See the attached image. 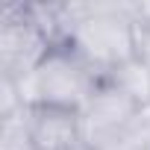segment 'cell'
Masks as SVG:
<instances>
[{
	"instance_id": "cell-9",
	"label": "cell",
	"mask_w": 150,
	"mask_h": 150,
	"mask_svg": "<svg viewBox=\"0 0 150 150\" xmlns=\"http://www.w3.org/2000/svg\"><path fill=\"white\" fill-rule=\"evenodd\" d=\"M21 109H27L24 94H21V86L15 80L0 77V118H9V115H15Z\"/></svg>"
},
{
	"instance_id": "cell-10",
	"label": "cell",
	"mask_w": 150,
	"mask_h": 150,
	"mask_svg": "<svg viewBox=\"0 0 150 150\" xmlns=\"http://www.w3.org/2000/svg\"><path fill=\"white\" fill-rule=\"evenodd\" d=\"M77 150H94V147H88V144H80V147H77Z\"/></svg>"
},
{
	"instance_id": "cell-11",
	"label": "cell",
	"mask_w": 150,
	"mask_h": 150,
	"mask_svg": "<svg viewBox=\"0 0 150 150\" xmlns=\"http://www.w3.org/2000/svg\"><path fill=\"white\" fill-rule=\"evenodd\" d=\"M141 62H144V59H141ZM147 68H150V62H147Z\"/></svg>"
},
{
	"instance_id": "cell-3",
	"label": "cell",
	"mask_w": 150,
	"mask_h": 150,
	"mask_svg": "<svg viewBox=\"0 0 150 150\" xmlns=\"http://www.w3.org/2000/svg\"><path fill=\"white\" fill-rule=\"evenodd\" d=\"M53 50L50 38L30 18L27 3H12L0 18V77L24 83Z\"/></svg>"
},
{
	"instance_id": "cell-7",
	"label": "cell",
	"mask_w": 150,
	"mask_h": 150,
	"mask_svg": "<svg viewBox=\"0 0 150 150\" xmlns=\"http://www.w3.org/2000/svg\"><path fill=\"white\" fill-rule=\"evenodd\" d=\"M94 150H150V106H141L118 135Z\"/></svg>"
},
{
	"instance_id": "cell-8",
	"label": "cell",
	"mask_w": 150,
	"mask_h": 150,
	"mask_svg": "<svg viewBox=\"0 0 150 150\" xmlns=\"http://www.w3.org/2000/svg\"><path fill=\"white\" fill-rule=\"evenodd\" d=\"M0 150H35L30 135V106L0 118Z\"/></svg>"
},
{
	"instance_id": "cell-5",
	"label": "cell",
	"mask_w": 150,
	"mask_h": 150,
	"mask_svg": "<svg viewBox=\"0 0 150 150\" xmlns=\"http://www.w3.org/2000/svg\"><path fill=\"white\" fill-rule=\"evenodd\" d=\"M30 135L35 150H77L83 141L80 112L30 106Z\"/></svg>"
},
{
	"instance_id": "cell-2",
	"label": "cell",
	"mask_w": 150,
	"mask_h": 150,
	"mask_svg": "<svg viewBox=\"0 0 150 150\" xmlns=\"http://www.w3.org/2000/svg\"><path fill=\"white\" fill-rule=\"evenodd\" d=\"M106 77L94 71L74 47L62 44L47 53L30 80L18 83L27 106H53L80 112Z\"/></svg>"
},
{
	"instance_id": "cell-1",
	"label": "cell",
	"mask_w": 150,
	"mask_h": 150,
	"mask_svg": "<svg viewBox=\"0 0 150 150\" xmlns=\"http://www.w3.org/2000/svg\"><path fill=\"white\" fill-rule=\"evenodd\" d=\"M68 47H74L94 71L103 77L118 65L135 59V24L132 3L127 0H94L83 3V15L77 21Z\"/></svg>"
},
{
	"instance_id": "cell-6",
	"label": "cell",
	"mask_w": 150,
	"mask_h": 150,
	"mask_svg": "<svg viewBox=\"0 0 150 150\" xmlns=\"http://www.w3.org/2000/svg\"><path fill=\"white\" fill-rule=\"evenodd\" d=\"M106 80L112 86H118L124 94H129L138 106H150V68L138 56L124 62V65H118L115 71H109Z\"/></svg>"
},
{
	"instance_id": "cell-4",
	"label": "cell",
	"mask_w": 150,
	"mask_h": 150,
	"mask_svg": "<svg viewBox=\"0 0 150 150\" xmlns=\"http://www.w3.org/2000/svg\"><path fill=\"white\" fill-rule=\"evenodd\" d=\"M141 106L124 94L118 86H112L109 80L100 83V88L88 97V103L80 109V124H83V141L88 147H100L106 144L112 135H118L129 118L138 112Z\"/></svg>"
}]
</instances>
